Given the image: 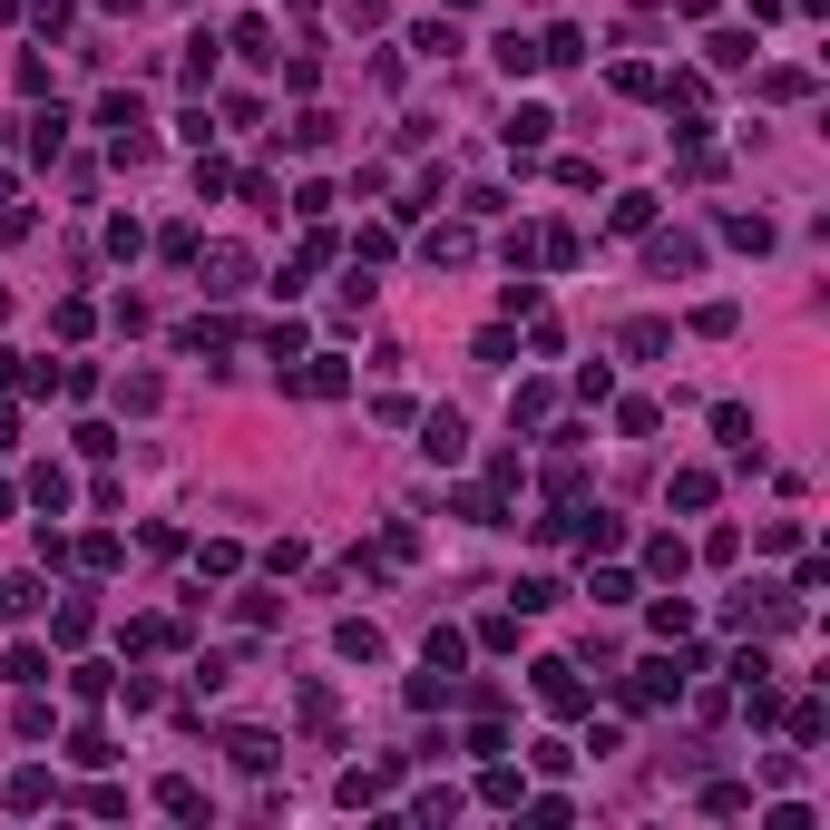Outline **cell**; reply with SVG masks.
<instances>
[{
  "mask_svg": "<svg viewBox=\"0 0 830 830\" xmlns=\"http://www.w3.org/2000/svg\"><path fill=\"white\" fill-rule=\"evenodd\" d=\"M538 693H548V713H586V685L567 665H538Z\"/></svg>",
  "mask_w": 830,
  "mask_h": 830,
  "instance_id": "obj_1",
  "label": "cell"
},
{
  "mask_svg": "<svg viewBox=\"0 0 830 830\" xmlns=\"http://www.w3.org/2000/svg\"><path fill=\"white\" fill-rule=\"evenodd\" d=\"M293 391H313V401H333V391H343V362H313V371H293Z\"/></svg>",
  "mask_w": 830,
  "mask_h": 830,
  "instance_id": "obj_4",
  "label": "cell"
},
{
  "mask_svg": "<svg viewBox=\"0 0 830 830\" xmlns=\"http://www.w3.org/2000/svg\"><path fill=\"white\" fill-rule=\"evenodd\" d=\"M548 128H557L548 108H518V118H508V147H518V157H528V147H548Z\"/></svg>",
  "mask_w": 830,
  "mask_h": 830,
  "instance_id": "obj_3",
  "label": "cell"
},
{
  "mask_svg": "<svg viewBox=\"0 0 830 830\" xmlns=\"http://www.w3.org/2000/svg\"><path fill=\"white\" fill-rule=\"evenodd\" d=\"M420 450H430V460H460V450H470V430H460L450 411H430V420H420Z\"/></svg>",
  "mask_w": 830,
  "mask_h": 830,
  "instance_id": "obj_2",
  "label": "cell"
},
{
  "mask_svg": "<svg viewBox=\"0 0 830 830\" xmlns=\"http://www.w3.org/2000/svg\"><path fill=\"white\" fill-rule=\"evenodd\" d=\"M235 50H245V60H283V50H274V30H265V20H235Z\"/></svg>",
  "mask_w": 830,
  "mask_h": 830,
  "instance_id": "obj_5",
  "label": "cell"
}]
</instances>
